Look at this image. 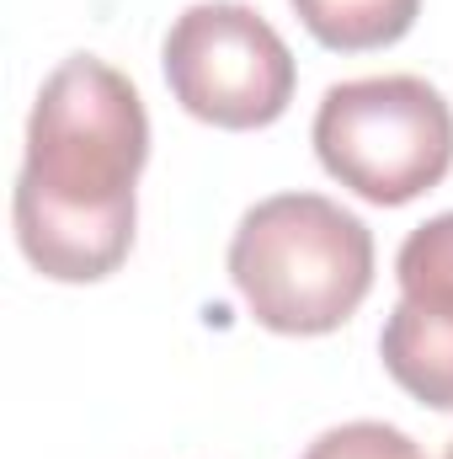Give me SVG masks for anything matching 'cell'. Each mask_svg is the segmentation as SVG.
Here are the masks:
<instances>
[{
  "instance_id": "cell-3",
  "label": "cell",
  "mask_w": 453,
  "mask_h": 459,
  "mask_svg": "<svg viewBox=\"0 0 453 459\" xmlns=\"http://www.w3.org/2000/svg\"><path fill=\"white\" fill-rule=\"evenodd\" d=\"M315 155L379 209L432 193L453 166V108L422 75H363L321 97Z\"/></svg>"
},
{
  "instance_id": "cell-6",
  "label": "cell",
  "mask_w": 453,
  "mask_h": 459,
  "mask_svg": "<svg viewBox=\"0 0 453 459\" xmlns=\"http://www.w3.org/2000/svg\"><path fill=\"white\" fill-rule=\"evenodd\" d=\"M288 5L310 27V38L337 48V54L389 48L422 16V0H288Z\"/></svg>"
},
{
  "instance_id": "cell-7",
  "label": "cell",
  "mask_w": 453,
  "mask_h": 459,
  "mask_svg": "<svg viewBox=\"0 0 453 459\" xmlns=\"http://www.w3.org/2000/svg\"><path fill=\"white\" fill-rule=\"evenodd\" d=\"M395 278H400V299L453 310V209L406 235L395 256Z\"/></svg>"
},
{
  "instance_id": "cell-9",
  "label": "cell",
  "mask_w": 453,
  "mask_h": 459,
  "mask_svg": "<svg viewBox=\"0 0 453 459\" xmlns=\"http://www.w3.org/2000/svg\"><path fill=\"white\" fill-rule=\"evenodd\" d=\"M443 459H453V444H449V455H443Z\"/></svg>"
},
{
  "instance_id": "cell-8",
  "label": "cell",
  "mask_w": 453,
  "mask_h": 459,
  "mask_svg": "<svg viewBox=\"0 0 453 459\" xmlns=\"http://www.w3.org/2000/svg\"><path fill=\"white\" fill-rule=\"evenodd\" d=\"M299 459H422V449L389 422H341L326 428Z\"/></svg>"
},
{
  "instance_id": "cell-5",
  "label": "cell",
  "mask_w": 453,
  "mask_h": 459,
  "mask_svg": "<svg viewBox=\"0 0 453 459\" xmlns=\"http://www.w3.org/2000/svg\"><path fill=\"white\" fill-rule=\"evenodd\" d=\"M389 379L432 411H453V310L400 299L379 332Z\"/></svg>"
},
{
  "instance_id": "cell-1",
  "label": "cell",
  "mask_w": 453,
  "mask_h": 459,
  "mask_svg": "<svg viewBox=\"0 0 453 459\" xmlns=\"http://www.w3.org/2000/svg\"><path fill=\"white\" fill-rule=\"evenodd\" d=\"M150 160V113L133 81L97 54H70L27 117L11 193L21 256L54 283H102L133 251V187Z\"/></svg>"
},
{
  "instance_id": "cell-10",
  "label": "cell",
  "mask_w": 453,
  "mask_h": 459,
  "mask_svg": "<svg viewBox=\"0 0 453 459\" xmlns=\"http://www.w3.org/2000/svg\"><path fill=\"white\" fill-rule=\"evenodd\" d=\"M422 459H427V455H422Z\"/></svg>"
},
{
  "instance_id": "cell-4",
  "label": "cell",
  "mask_w": 453,
  "mask_h": 459,
  "mask_svg": "<svg viewBox=\"0 0 453 459\" xmlns=\"http://www.w3.org/2000/svg\"><path fill=\"white\" fill-rule=\"evenodd\" d=\"M171 97L214 128H267L288 113L299 65L278 27L240 0H198L187 5L160 48Z\"/></svg>"
},
{
  "instance_id": "cell-2",
  "label": "cell",
  "mask_w": 453,
  "mask_h": 459,
  "mask_svg": "<svg viewBox=\"0 0 453 459\" xmlns=\"http://www.w3.org/2000/svg\"><path fill=\"white\" fill-rule=\"evenodd\" d=\"M229 278L278 337H326L373 289V235L326 193H278L245 209L229 240Z\"/></svg>"
}]
</instances>
